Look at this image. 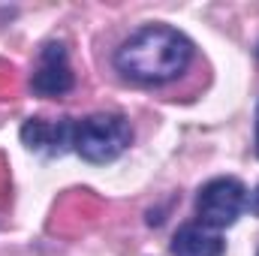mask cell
Returning <instances> with one entry per match:
<instances>
[{"instance_id": "obj_1", "label": "cell", "mask_w": 259, "mask_h": 256, "mask_svg": "<svg viewBox=\"0 0 259 256\" xmlns=\"http://www.w3.org/2000/svg\"><path fill=\"white\" fill-rule=\"evenodd\" d=\"M193 61V42L169 24H142L115 52V69L139 84H166Z\"/></svg>"}, {"instance_id": "obj_2", "label": "cell", "mask_w": 259, "mask_h": 256, "mask_svg": "<svg viewBox=\"0 0 259 256\" xmlns=\"http://www.w3.org/2000/svg\"><path fill=\"white\" fill-rule=\"evenodd\" d=\"M133 142V127L118 112H97L81 121H75L72 130V151L88 163H112L118 160Z\"/></svg>"}, {"instance_id": "obj_3", "label": "cell", "mask_w": 259, "mask_h": 256, "mask_svg": "<svg viewBox=\"0 0 259 256\" xmlns=\"http://www.w3.org/2000/svg\"><path fill=\"white\" fill-rule=\"evenodd\" d=\"M247 208V190L238 178H214L196 196V217L208 229L232 226Z\"/></svg>"}, {"instance_id": "obj_4", "label": "cell", "mask_w": 259, "mask_h": 256, "mask_svg": "<svg viewBox=\"0 0 259 256\" xmlns=\"http://www.w3.org/2000/svg\"><path fill=\"white\" fill-rule=\"evenodd\" d=\"M75 84V75H72V66H69V55H66L64 42H46L39 49V58H36V69H33V78H30V91L36 97H46V100H55V97H64L72 91Z\"/></svg>"}, {"instance_id": "obj_5", "label": "cell", "mask_w": 259, "mask_h": 256, "mask_svg": "<svg viewBox=\"0 0 259 256\" xmlns=\"http://www.w3.org/2000/svg\"><path fill=\"white\" fill-rule=\"evenodd\" d=\"M72 130L75 121L72 118H27L21 124V142L46 157H64L66 151H72Z\"/></svg>"}, {"instance_id": "obj_6", "label": "cell", "mask_w": 259, "mask_h": 256, "mask_svg": "<svg viewBox=\"0 0 259 256\" xmlns=\"http://www.w3.org/2000/svg\"><path fill=\"white\" fill-rule=\"evenodd\" d=\"M226 241L217 235V229H208L202 223H187L172 235V256H223Z\"/></svg>"}, {"instance_id": "obj_7", "label": "cell", "mask_w": 259, "mask_h": 256, "mask_svg": "<svg viewBox=\"0 0 259 256\" xmlns=\"http://www.w3.org/2000/svg\"><path fill=\"white\" fill-rule=\"evenodd\" d=\"M247 208H250V211H253V214L259 217V184H256V190L247 196Z\"/></svg>"}, {"instance_id": "obj_8", "label": "cell", "mask_w": 259, "mask_h": 256, "mask_svg": "<svg viewBox=\"0 0 259 256\" xmlns=\"http://www.w3.org/2000/svg\"><path fill=\"white\" fill-rule=\"evenodd\" d=\"M256 151H259V106H256Z\"/></svg>"}, {"instance_id": "obj_9", "label": "cell", "mask_w": 259, "mask_h": 256, "mask_svg": "<svg viewBox=\"0 0 259 256\" xmlns=\"http://www.w3.org/2000/svg\"><path fill=\"white\" fill-rule=\"evenodd\" d=\"M256 55H259V46H256Z\"/></svg>"}, {"instance_id": "obj_10", "label": "cell", "mask_w": 259, "mask_h": 256, "mask_svg": "<svg viewBox=\"0 0 259 256\" xmlns=\"http://www.w3.org/2000/svg\"><path fill=\"white\" fill-rule=\"evenodd\" d=\"M256 256H259V253H256Z\"/></svg>"}]
</instances>
